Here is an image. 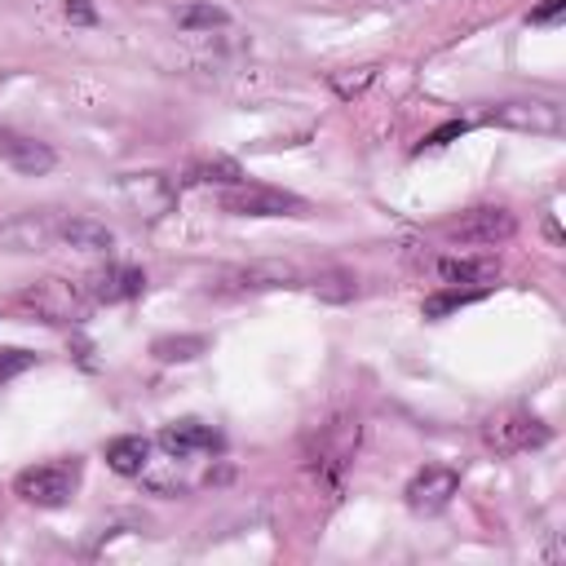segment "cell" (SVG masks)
I'll return each instance as SVG.
<instances>
[{
    "instance_id": "obj_1",
    "label": "cell",
    "mask_w": 566,
    "mask_h": 566,
    "mask_svg": "<svg viewBox=\"0 0 566 566\" xmlns=\"http://www.w3.org/2000/svg\"><path fill=\"white\" fill-rule=\"evenodd\" d=\"M80 474H84V470H80L76 457H67V461H45V465H32V470H23V474L14 478V496L27 500V505H36V509H62V505L76 496Z\"/></svg>"
},
{
    "instance_id": "obj_2",
    "label": "cell",
    "mask_w": 566,
    "mask_h": 566,
    "mask_svg": "<svg viewBox=\"0 0 566 566\" xmlns=\"http://www.w3.org/2000/svg\"><path fill=\"white\" fill-rule=\"evenodd\" d=\"M19 305L45 323H80L84 310L93 305V297H89V288H80L71 279H41L27 292H19Z\"/></svg>"
},
{
    "instance_id": "obj_3",
    "label": "cell",
    "mask_w": 566,
    "mask_h": 566,
    "mask_svg": "<svg viewBox=\"0 0 566 566\" xmlns=\"http://www.w3.org/2000/svg\"><path fill=\"white\" fill-rule=\"evenodd\" d=\"M483 120L500 125V129H513V134H540V138H553L566 125L562 106L553 97H509V102H496Z\"/></svg>"
},
{
    "instance_id": "obj_4",
    "label": "cell",
    "mask_w": 566,
    "mask_h": 566,
    "mask_svg": "<svg viewBox=\"0 0 566 566\" xmlns=\"http://www.w3.org/2000/svg\"><path fill=\"white\" fill-rule=\"evenodd\" d=\"M221 208L235 217H305L310 204L292 190L279 186H257V182H240L221 190Z\"/></svg>"
},
{
    "instance_id": "obj_5",
    "label": "cell",
    "mask_w": 566,
    "mask_h": 566,
    "mask_svg": "<svg viewBox=\"0 0 566 566\" xmlns=\"http://www.w3.org/2000/svg\"><path fill=\"white\" fill-rule=\"evenodd\" d=\"M553 438V429L531 416V412H496L483 420V442L496 451V457H518V451L544 447Z\"/></svg>"
},
{
    "instance_id": "obj_6",
    "label": "cell",
    "mask_w": 566,
    "mask_h": 566,
    "mask_svg": "<svg viewBox=\"0 0 566 566\" xmlns=\"http://www.w3.org/2000/svg\"><path fill=\"white\" fill-rule=\"evenodd\" d=\"M457 244H478V249H496V244H509L518 235V217L500 204H487V208H474L465 212L457 226L447 231Z\"/></svg>"
},
{
    "instance_id": "obj_7",
    "label": "cell",
    "mask_w": 566,
    "mask_h": 566,
    "mask_svg": "<svg viewBox=\"0 0 566 566\" xmlns=\"http://www.w3.org/2000/svg\"><path fill=\"white\" fill-rule=\"evenodd\" d=\"M461 492V474L451 465H425L420 474H412V483L403 487V500L412 513H438L451 505V496Z\"/></svg>"
},
{
    "instance_id": "obj_8",
    "label": "cell",
    "mask_w": 566,
    "mask_h": 566,
    "mask_svg": "<svg viewBox=\"0 0 566 566\" xmlns=\"http://www.w3.org/2000/svg\"><path fill=\"white\" fill-rule=\"evenodd\" d=\"M58 212L49 208H32V212H19L14 221L0 226V244L10 253H45L49 244H58Z\"/></svg>"
},
{
    "instance_id": "obj_9",
    "label": "cell",
    "mask_w": 566,
    "mask_h": 566,
    "mask_svg": "<svg viewBox=\"0 0 566 566\" xmlns=\"http://www.w3.org/2000/svg\"><path fill=\"white\" fill-rule=\"evenodd\" d=\"M301 275L288 262H253L217 275V292H275V288H297Z\"/></svg>"
},
{
    "instance_id": "obj_10",
    "label": "cell",
    "mask_w": 566,
    "mask_h": 566,
    "mask_svg": "<svg viewBox=\"0 0 566 566\" xmlns=\"http://www.w3.org/2000/svg\"><path fill=\"white\" fill-rule=\"evenodd\" d=\"M0 160H5L14 173H23V177H45L58 164L49 142H41L32 134H19L10 125H0Z\"/></svg>"
},
{
    "instance_id": "obj_11",
    "label": "cell",
    "mask_w": 566,
    "mask_h": 566,
    "mask_svg": "<svg viewBox=\"0 0 566 566\" xmlns=\"http://www.w3.org/2000/svg\"><path fill=\"white\" fill-rule=\"evenodd\" d=\"M155 442H160V451L169 461H186V457H195V451H217L221 434L212 425H204V420H173V425L160 429Z\"/></svg>"
},
{
    "instance_id": "obj_12",
    "label": "cell",
    "mask_w": 566,
    "mask_h": 566,
    "mask_svg": "<svg viewBox=\"0 0 566 566\" xmlns=\"http://www.w3.org/2000/svg\"><path fill=\"white\" fill-rule=\"evenodd\" d=\"M147 292V275L138 266H106L89 279V297L97 305H120V301H134Z\"/></svg>"
},
{
    "instance_id": "obj_13",
    "label": "cell",
    "mask_w": 566,
    "mask_h": 566,
    "mask_svg": "<svg viewBox=\"0 0 566 566\" xmlns=\"http://www.w3.org/2000/svg\"><path fill=\"white\" fill-rule=\"evenodd\" d=\"M58 244L76 249V253H111L116 249V231L106 221L93 217H62L58 221Z\"/></svg>"
},
{
    "instance_id": "obj_14",
    "label": "cell",
    "mask_w": 566,
    "mask_h": 566,
    "mask_svg": "<svg viewBox=\"0 0 566 566\" xmlns=\"http://www.w3.org/2000/svg\"><path fill=\"white\" fill-rule=\"evenodd\" d=\"M147 461H151V438H142V434H120L106 442V465L120 478H138L147 470Z\"/></svg>"
},
{
    "instance_id": "obj_15",
    "label": "cell",
    "mask_w": 566,
    "mask_h": 566,
    "mask_svg": "<svg viewBox=\"0 0 566 566\" xmlns=\"http://www.w3.org/2000/svg\"><path fill=\"white\" fill-rule=\"evenodd\" d=\"M186 182L190 186H240V182H249L244 177V169H240V160H231V155H204V160H195L190 169H186Z\"/></svg>"
},
{
    "instance_id": "obj_16",
    "label": "cell",
    "mask_w": 566,
    "mask_h": 566,
    "mask_svg": "<svg viewBox=\"0 0 566 566\" xmlns=\"http://www.w3.org/2000/svg\"><path fill=\"white\" fill-rule=\"evenodd\" d=\"M125 190L134 195V204L147 212V217H160L169 204H173V186L164 173H138V177H125Z\"/></svg>"
},
{
    "instance_id": "obj_17",
    "label": "cell",
    "mask_w": 566,
    "mask_h": 566,
    "mask_svg": "<svg viewBox=\"0 0 566 566\" xmlns=\"http://www.w3.org/2000/svg\"><path fill=\"white\" fill-rule=\"evenodd\" d=\"M487 297V288H465V284H451V288H438L425 297V319H447V314H457L465 305H478Z\"/></svg>"
},
{
    "instance_id": "obj_18",
    "label": "cell",
    "mask_w": 566,
    "mask_h": 566,
    "mask_svg": "<svg viewBox=\"0 0 566 566\" xmlns=\"http://www.w3.org/2000/svg\"><path fill=\"white\" fill-rule=\"evenodd\" d=\"M208 350V336H155L151 342V355L160 363H190Z\"/></svg>"
},
{
    "instance_id": "obj_19",
    "label": "cell",
    "mask_w": 566,
    "mask_h": 566,
    "mask_svg": "<svg viewBox=\"0 0 566 566\" xmlns=\"http://www.w3.org/2000/svg\"><path fill=\"white\" fill-rule=\"evenodd\" d=\"M226 23H231V14H226L221 5H212V0H195V5L177 10L182 32H212V27H226Z\"/></svg>"
},
{
    "instance_id": "obj_20",
    "label": "cell",
    "mask_w": 566,
    "mask_h": 566,
    "mask_svg": "<svg viewBox=\"0 0 566 566\" xmlns=\"http://www.w3.org/2000/svg\"><path fill=\"white\" fill-rule=\"evenodd\" d=\"M438 275H442L447 284H465V288H478V284H487V279L496 275V266H492V262H465V257H447V262H438Z\"/></svg>"
},
{
    "instance_id": "obj_21",
    "label": "cell",
    "mask_w": 566,
    "mask_h": 566,
    "mask_svg": "<svg viewBox=\"0 0 566 566\" xmlns=\"http://www.w3.org/2000/svg\"><path fill=\"white\" fill-rule=\"evenodd\" d=\"M355 292H359V284H355V275H346V270H327V275L314 279V297H319V301H332V305L355 301Z\"/></svg>"
},
{
    "instance_id": "obj_22",
    "label": "cell",
    "mask_w": 566,
    "mask_h": 566,
    "mask_svg": "<svg viewBox=\"0 0 566 566\" xmlns=\"http://www.w3.org/2000/svg\"><path fill=\"white\" fill-rule=\"evenodd\" d=\"M377 80V67H355V71H332V89L342 97H359Z\"/></svg>"
},
{
    "instance_id": "obj_23",
    "label": "cell",
    "mask_w": 566,
    "mask_h": 566,
    "mask_svg": "<svg viewBox=\"0 0 566 566\" xmlns=\"http://www.w3.org/2000/svg\"><path fill=\"white\" fill-rule=\"evenodd\" d=\"M36 368V355L32 350H23V346H0V381H14V377H23V372H32Z\"/></svg>"
},
{
    "instance_id": "obj_24",
    "label": "cell",
    "mask_w": 566,
    "mask_h": 566,
    "mask_svg": "<svg viewBox=\"0 0 566 566\" xmlns=\"http://www.w3.org/2000/svg\"><path fill=\"white\" fill-rule=\"evenodd\" d=\"M465 134H470V120H447V125H438L434 134H425V142H420L416 151H438V147L457 142V138H465Z\"/></svg>"
},
{
    "instance_id": "obj_25",
    "label": "cell",
    "mask_w": 566,
    "mask_h": 566,
    "mask_svg": "<svg viewBox=\"0 0 566 566\" xmlns=\"http://www.w3.org/2000/svg\"><path fill=\"white\" fill-rule=\"evenodd\" d=\"M67 23H76V27H93V23H97L93 0H67Z\"/></svg>"
},
{
    "instance_id": "obj_26",
    "label": "cell",
    "mask_w": 566,
    "mask_h": 566,
    "mask_svg": "<svg viewBox=\"0 0 566 566\" xmlns=\"http://www.w3.org/2000/svg\"><path fill=\"white\" fill-rule=\"evenodd\" d=\"M562 10H566V0H544L540 10H531V19H527V23H535V27H544V23H557V19H562Z\"/></svg>"
},
{
    "instance_id": "obj_27",
    "label": "cell",
    "mask_w": 566,
    "mask_h": 566,
    "mask_svg": "<svg viewBox=\"0 0 566 566\" xmlns=\"http://www.w3.org/2000/svg\"><path fill=\"white\" fill-rule=\"evenodd\" d=\"M544 235H548V240H553V244H562V231H557V221H553V217H548V221H544Z\"/></svg>"
},
{
    "instance_id": "obj_28",
    "label": "cell",
    "mask_w": 566,
    "mask_h": 566,
    "mask_svg": "<svg viewBox=\"0 0 566 566\" xmlns=\"http://www.w3.org/2000/svg\"><path fill=\"white\" fill-rule=\"evenodd\" d=\"M394 5H407V0H394Z\"/></svg>"
}]
</instances>
